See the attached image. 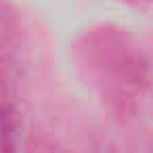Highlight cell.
<instances>
[]
</instances>
